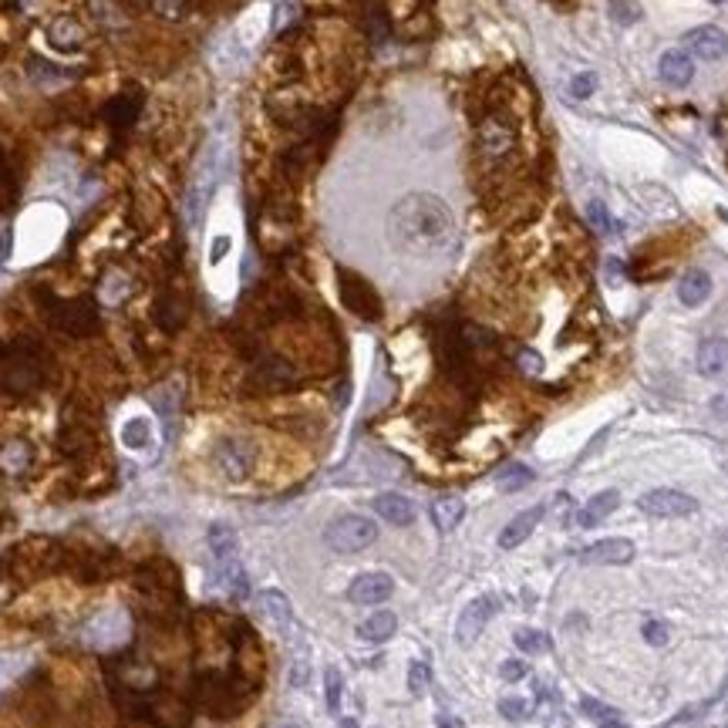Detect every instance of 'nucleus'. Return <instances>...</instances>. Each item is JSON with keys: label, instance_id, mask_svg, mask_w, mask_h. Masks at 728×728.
Instances as JSON below:
<instances>
[{"label": "nucleus", "instance_id": "1", "mask_svg": "<svg viewBox=\"0 0 728 728\" xmlns=\"http://www.w3.org/2000/svg\"><path fill=\"white\" fill-rule=\"evenodd\" d=\"M388 239L398 254L432 260L456 239L452 209L432 192H408L388 213Z\"/></svg>", "mask_w": 728, "mask_h": 728}, {"label": "nucleus", "instance_id": "2", "mask_svg": "<svg viewBox=\"0 0 728 728\" xmlns=\"http://www.w3.org/2000/svg\"><path fill=\"white\" fill-rule=\"evenodd\" d=\"M324 540L338 553H361L378 540V526L368 516H338L324 529Z\"/></svg>", "mask_w": 728, "mask_h": 728}, {"label": "nucleus", "instance_id": "3", "mask_svg": "<svg viewBox=\"0 0 728 728\" xmlns=\"http://www.w3.org/2000/svg\"><path fill=\"white\" fill-rule=\"evenodd\" d=\"M338 287L344 307L361 317V321H381V297L374 294V287L355 270H338Z\"/></svg>", "mask_w": 728, "mask_h": 728}, {"label": "nucleus", "instance_id": "4", "mask_svg": "<svg viewBox=\"0 0 728 728\" xmlns=\"http://www.w3.org/2000/svg\"><path fill=\"white\" fill-rule=\"evenodd\" d=\"M638 509L644 516H654V520H677V516L698 513V499L677 489H651L638 499Z\"/></svg>", "mask_w": 728, "mask_h": 728}, {"label": "nucleus", "instance_id": "5", "mask_svg": "<svg viewBox=\"0 0 728 728\" xmlns=\"http://www.w3.org/2000/svg\"><path fill=\"white\" fill-rule=\"evenodd\" d=\"M479 149L482 155L489 159H503L516 149V129L513 121L503 119V115H486L482 125H479Z\"/></svg>", "mask_w": 728, "mask_h": 728}, {"label": "nucleus", "instance_id": "6", "mask_svg": "<svg viewBox=\"0 0 728 728\" xmlns=\"http://www.w3.org/2000/svg\"><path fill=\"white\" fill-rule=\"evenodd\" d=\"M492 614H496V600H492V597H475V600H469V604L462 607V614H458L456 641L462 644V647L479 641V634L486 630Z\"/></svg>", "mask_w": 728, "mask_h": 728}, {"label": "nucleus", "instance_id": "7", "mask_svg": "<svg viewBox=\"0 0 728 728\" xmlns=\"http://www.w3.org/2000/svg\"><path fill=\"white\" fill-rule=\"evenodd\" d=\"M216 466H220V473L226 475V479H233V482L247 479L250 469H254V445H250L247 439L220 442V449H216Z\"/></svg>", "mask_w": 728, "mask_h": 728}, {"label": "nucleus", "instance_id": "8", "mask_svg": "<svg viewBox=\"0 0 728 728\" xmlns=\"http://www.w3.org/2000/svg\"><path fill=\"white\" fill-rule=\"evenodd\" d=\"M681 44L688 48V54L701 58V61H722L728 54V35L722 27H715V24L688 31V35L681 37Z\"/></svg>", "mask_w": 728, "mask_h": 728}, {"label": "nucleus", "instance_id": "9", "mask_svg": "<svg viewBox=\"0 0 728 728\" xmlns=\"http://www.w3.org/2000/svg\"><path fill=\"white\" fill-rule=\"evenodd\" d=\"M576 560L587 563V567H617V563H630V560H634V543L621 540V536H610V540L591 543Z\"/></svg>", "mask_w": 728, "mask_h": 728}, {"label": "nucleus", "instance_id": "10", "mask_svg": "<svg viewBox=\"0 0 728 728\" xmlns=\"http://www.w3.org/2000/svg\"><path fill=\"white\" fill-rule=\"evenodd\" d=\"M391 593H395V580L388 574H361L348 587V597L355 604H385Z\"/></svg>", "mask_w": 728, "mask_h": 728}, {"label": "nucleus", "instance_id": "11", "mask_svg": "<svg viewBox=\"0 0 728 728\" xmlns=\"http://www.w3.org/2000/svg\"><path fill=\"white\" fill-rule=\"evenodd\" d=\"M54 324L65 327L68 334H88L95 331V307L88 301H65L54 310Z\"/></svg>", "mask_w": 728, "mask_h": 728}, {"label": "nucleus", "instance_id": "12", "mask_svg": "<svg viewBox=\"0 0 728 728\" xmlns=\"http://www.w3.org/2000/svg\"><path fill=\"white\" fill-rule=\"evenodd\" d=\"M374 513L391 526H411L415 523V503L408 496H398V492H381L374 496Z\"/></svg>", "mask_w": 728, "mask_h": 728}, {"label": "nucleus", "instance_id": "13", "mask_svg": "<svg viewBox=\"0 0 728 728\" xmlns=\"http://www.w3.org/2000/svg\"><path fill=\"white\" fill-rule=\"evenodd\" d=\"M543 513H546L543 506H529V509H523L520 516H513V520L503 526V533H499V546H503V550H516L520 543L529 540V533L536 529V523L543 520Z\"/></svg>", "mask_w": 728, "mask_h": 728}, {"label": "nucleus", "instance_id": "14", "mask_svg": "<svg viewBox=\"0 0 728 728\" xmlns=\"http://www.w3.org/2000/svg\"><path fill=\"white\" fill-rule=\"evenodd\" d=\"M661 78H664V85L671 88H688L694 78V65H692V54L681 51V48H675V51H668L664 58H661Z\"/></svg>", "mask_w": 728, "mask_h": 728}, {"label": "nucleus", "instance_id": "15", "mask_svg": "<svg viewBox=\"0 0 728 728\" xmlns=\"http://www.w3.org/2000/svg\"><path fill=\"white\" fill-rule=\"evenodd\" d=\"M698 372L705 378H718L728 372V341L725 338H708L698 348Z\"/></svg>", "mask_w": 728, "mask_h": 728}, {"label": "nucleus", "instance_id": "16", "mask_svg": "<svg viewBox=\"0 0 728 728\" xmlns=\"http://www.w3.org/2000/svg\"><path fill=\"white\" fill-rule=\"evenodd\" d=\"M711 297V277L705 270H688L677 280V301L685 307H701Z\"/></svg>", "mask_w": 728, "mask_h": 728}, {"label": "nucleus", "instance_id": "17", "mask_svg": "<svg viewBox=\"0 0 728 728\" xmlns=\"http://www.w3.org/2000/svg\"><path fill=\"white\" fill-rule=\"evenodd\" d=\"M48 41H51V48H58V51H74V48H82V41H85V27L74 18H54L51 24H48Z\"/></svg>", "mask_w": 728, "mask_h": 728}, {"label": "nucleus", "instance_id": "18", "mask_svg": "<svg viewBox=\"0 0 728 728\" xmlns=\"http://www.w3.org/2000/svg\"><path fill=\"white\" fill-rule=\"evenodd\" d=\"M617 506H621V492H617V489L597 492V496H593L591 503H587V506L580 509V520H576V523L583 526V529H591V526H597L600 520H607V516H610V513H614Z\"/></svg>", "mask_w": 728, "mask_h": 728}, {"label": "nucleus", "instance_id": "19", "mask_svg": "<svg viewBox=\"0 0 728 728\" xmlns=\"http://www.w3.org/2000/svg\"><path fill=\"white\" fill-rule=\"evenodd\" d=\"M462 516H466V503L458 496H442L432 503V523L439 533H452L462 523Z\"/></svg>", "mask_w": 728, "mask_h": 728}, {"label": "nucleus", "instance_id": "20", "mask_svg": "<svg viewBox=\"0 0 728 728\" xmlns=\"http://www.w3.org/2000/svg\"><path fill=\"white\" fill-rule=\"evenodd\" d=\"M395 630H398V617H395L391 610H378L368 621L357 624V638H361V641L381 644V641H388Z\"/></svg>", "mask_w": 728, "mask_h": 728}, {"label": "nucleus", "instance_id": "21", "mask_svg": "<svg viewBox=\"0 0 728 728\" xmlns=\"http://www.w3.org/2000/svg\"><path fill=\"white\" fill-rule=\"evenodd\" d=\"M206 543H209V553L216 560H233L237 557V529L226 523H213L209 533H206Z\"/></svg>", "mask_w": 728, "mask_h": 728}, {"label": "nucleus", "instance_id": "22", "mask_svg": "<svg viewBox=\"0 0 728 728\" xmlns=\"http://www.w3.org/2000/svg\"><path fill=\"white\" fill-rule=\"evenodd\" d=\"M263 610L270 614V621L280 627V634H294V610H290L287 597L280 591H263Z\"/></svg>", "mask_w": 728, "mask_h": 728}, {"label": "nucleus", "instance_id": "23", "mask_svg": "<svg viewBox=\"0 0 728 728\" xmlns=\"http://www.w3.org/2000/svg\"><path fill=\"white\" fill-rule=\"evenodd\" d=\"M149 439H153V425L145 422V419H129V422L121 425V442L129 449H145Z\"/></svg>", "mask_w": 728, "mask_h": 728}, {"label": "nucleus", "instance_id": "24", "mask_svg": "<svg viewBox=\"0 0 728 728\" xmlns=\"http://www.w3.org/2000/svg\"><path fill=\"white\" fill-rule=\"evenodd\" d=\"M513 641H516V647L526 651V654H546V651H550V638H546L543 630H533V627H520V630L513 634Z\"/></svg>", "mask_w": 728, "mask_h": 728}, {"label": "nucleus", "instance_id": "25", "mask_svg": "<svg viewBox=\"0 0 728 728\" xmlns=\"http://www.w3.org/2000/svg\"><path fill=\"white\" fill-rule=\"evenodd\" d=\"M587 220H591V226L600 233V237H614V233L621 230V226L614 223V216L607 213V206L600 203V200H591V203H587Z\"/></svg>", "mask_w": 728, "mask_h": 728}, {"label": "nucleus", "instance_id": "26", "mask_svg": "<svg viewBox=\"0 0 728 728\" xmlns=\"http://www.w3.org/2000/svg\"><path fill=\"white\" fill-rule=\"evenodd\" d=\"M341 692H344V677H341L338 668H327V671H324V701H327V711H331V715L341 711Z\"/></svg>", "mask_w": 728, "mask_h": 728}, {"label": "nucleus", "instance_id": "27", "mask_svg": "<svg viewBox=\"0 0 728 728\" xmlns=\"http://www.w3.org/2000/svg\"><path fill=\"white\" fill-rule=\"evenodd\" d=\"M496 482H499V489L503 492H516V489H523V486L533 482V473H529L526 466H516V462H513V466H506V469L499 473Z\"/></svg>", "mask_w": 728, "mask_h": 728}, {"label": "nucleus", "instance_id": "28", "mask_svg": "<svg viewBox=\"0 0 728 728\" xmlns=\"http://www.w3.org/2000/svg\"><path fill=\"white\" fill-rule=\"evenodd\" d=\"M136 112H138V102H132V98H115V102L105 108V115L112 119L115 129H129V121L136 119Z\"/></svg>", "mask_w": 728, "mask_h": 728}, {"label": "nucleus", "instance_id": "29", "mask_svg": "<svg viewBox=\"0 0 728 728\" xmlns=\"http://www.w3.org/2000/svg\"><path fill=\"white\" fill-rule=\"evenodd\" d=\"M27 462H31V449H27L24 442H11V445L0 452V466L11 469V473H20Z\"/></svg>", "mask_w": 728, "mask_h": 728}, {"label": "nucleus", "instance_id": "30", "mask_svg": "<svg viewBox=\"0 0 728 728\" xmlns=\"http://www.w3.org/2000/svg\"><path fill=\"white\" fill-rule=\"evenodd\" d=\"M641 4L638 0H610V18L617 20V24H624V27H630V24H638L641 20Z\"/></svg>", "mask_w": 728, "mask_h": 728}, {"label": "nucleus", "instance_id": "31", "mask_svg": "<svg viewBox=\"0 0 728 728\" xmlns=\"http://www.w3.org/2000/svg\"><path fill=\"white\" fill-rule=\"evenodd\" d=\"M428 685H432V671H428V664H425V661L408 664V692L415 694V698H422V694L428 692Z\"/></svg>", "mask_w": 728, "mask_h": 728}, {"label": "nucleus", "instance_id": "32", "mask_svg": "<svg viewBox=\"0 0 728 728\" xmlns=\"http://www.w3.org/2000/svg\"><path fill=\"white\" fill-rule=\"evenodd\" d=\"M641 634L651 647H664V644L671 641V627L664 624V621H658V617H647L641 627Z\"/></svg>", "mask_w": 728, "mask_h": 728}, {"label": "nucleus", "instance_id": "33", "mask_svg": "<svg viewBox=\"0 0 728 728\" xmlns=\"http://www.w3.org/2000/svg\"><path fill=\"white\" fill-rule=\"evenodd\" d=\"M499 715L509 722H526L529 718V701L526 698H503L499 701Z\"/></svg>", "mask_w": 728, "mask_h": 728}, {"label": "nucleus", "instance_id": "34", "mask_svg": "<svg viewBox=\"0 0 728 728\" xmlns=\"http://www.w3.org/2000/svg\"><path fill=\"white\" fill-rule=\"evenodd\" d=\"M155 14L162 20H183L186 18V0H153Z\"/></svg>", "mask_w": 728, "mask_h": 728}, {"label": "nucleus", "instance_id": "35", "mask_svg": "<svg viewBox=\"0 0 728 728\" xmlns=\"http://www.w3.org/2000/svg\"><path fill=\"white\" fill-rule=\"evenodd\" d=\"M593 91H597V74H593V71H580L574 82H570V95H574V98H591Z\"/></svg>", "mask_w": 728, "mask_h": 728}, {"label": "nucleus", "instance_id": "36", "mask_svg": "<svg viewBox=\"0 0 728 728\" xmlns=\"http://www.w3.org/2000/svg\"><path fill=\"white\" fill-rule=\"evenodd\" d=\"M580 708H583V715H587V718L600 722V725H604V722H610V718H617V711L607 708V705H600V701H593V698H583V701H580Z\"/></svg>", "mask_w": 728, "mask_h": 728}, {"label": "nucleus", "instance_id": "37", "mask_svg": "<svg viewBox=\"0 0 728 728\" xmlns=\"http://www.w3.org/2000/svg\"><path fill=\"white\" fill-rule=\"evenodd\" d=\"M526 675H529V668H526V661H516V658L503 661V668H499V677H503L506 685H516V681H523Z\"/></svg>", "mask_w": 728, "mask_h": 728}, {"label": "nucleus", "instance_id": "38", "mask_svg": "<svg viewBox=\"0 0 728 728\" xmlns=\"http://www.w3.org/2000/svg\"><path fill=\"white\" fill-rule=\"evenodd\" d=\"M516 361H520V364H523V372L526 374H540L543 372V357L540 355H533V351H520V355H516Z\"/></svg>", "mask_w": 728, "mask_h": 728}, {"label": "nucleus", "instance_id": "39", "mask_svg": "<svg viewBox=\"0 0 728 728\" xmlns=\"http://www.w3.org/2000/svg\"><path fill=\"white\" fill-rule=\"evenodd\" d=\"M226 254H230V237H216L213 239V250H209V263H220Z\"/></svg>", "mask_w": 728, "mask_h": 728}, {"label": "nucleus", "instance_id": "40", "mask_svg": "<svg viewBox=\"0 0 728 728\" xmlns=\"http://www.w3.org/2000/svg\"><path fill=\"white\" fill-rule=\"evenodd\" d=\"M711 408H715V415H722V419H728V395H718V398L711 402Z\"/></svg>", "mask_w": 728, "mask_h": 728}, {"label": "nucleus", "instance_id": "41", "mask_svg": "<svg viewBox=\"0 0 728 728\" xmlns=\"http://www.w3.org/2000/svg\"><path fill=\"white\" fill-rule=\"evenodd\" d=\"M341 728H361V725H357L355 718H344V722H341Z\"/></svg>", "mask_w": 728, "mask_h": 728}, {"label": "nucleus", "instance_id": "42", "mask_svg": "<svg viewBox=\"0 0 728 728\" xmlns=\"http://www.w3.org/2000/svg\"><path fill=\"white\" fill-rule=\"evenodd\" d=\"M711 4H725V0H711Z\"/></svg>", "mask_w": 728, "mask_h": 728}, {"label": "nucleus", "instance_id": "43", "mask_svg": "<svg viewBox=\"0 0 728 728\" xmlns=\"http://www.w3.org/2000/svg\"><path fill=\"white\" fill-rule=\"evenodd\" d=\"M290 728H297V725H290Z\"/></svg>", "mask_w": 728, "mask_h": 728}]
</instances>
